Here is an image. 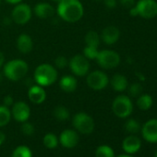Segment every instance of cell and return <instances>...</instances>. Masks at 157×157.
Masks as SVG:
<instances>
[{
    "mask_svg": "<svg viewBox=\"0 0 157 157\" xmlns=\"http://www.w3.org/2000/svg\"><path fill=\"white\" fill-rule=\"evenodd\" d=\"M58 2L56 12L63 21L72 23L83 17L84 9L80 0H60Z\"/></svg>",
    "mask_w": 157,
    "mask_h": 157,
    "instance_id": "6da1fadb",
    "label": "cell"
},
{
    "mask_svg": "<svg viewBox=\"0 0 157 157\" xmlns=\"http://www.w3.org/2000/svg\"><path fill=\"white\" fill-rule=\"evenodd\" d=\"M57 80V71L50 64H42L34 71V81L42 86L47 87L54 84Z\"/></svg>",
    "mask_w": 157,
    "mask_h": 157,
    "instance_id": "7a4b0ae2",
    "label": "cell"
},
{
    "mask_svg": "<svg viewBox=\"0 0 157 157\" xmlns=\"http://www.w3.org/2000/svg\"><path fill=\"white\" fill-rule=\"evenodd\" d=\"M29 70L28 64L22 59H12L4 67V76L9 80L18 82L23 78Z\"/></svg>",
    "mask_w": 157,
    "mask_h": 157,
    "instance_id": "3957f363",
    "label": "cell"
},
{
    "mask_svg": "<svg viewBox=\"0 0 157 157\" xmlns=\"http://www.w3.org/2000/svg\"><path fill=\"white\" fill-rule=\"evenodd\" d=\"M72 125L77 132L84 135L91 134L94 130V118L85 112H78L72 118Z\"/></svg>",
    "mask_w": 157,
    "mask_h": 157,
    "instance_id": "277c9868",
    "label": "cell"
},
{
    "mask_svg": "<svg viewBox=\"0 0 157 157\" xmlns=\"http://www.w3.org/2000/svg\"><path fill=\"white\" fill-rule=\"evenodd\" d=\"M112 110L117 117L127 118L133 111L132 101L127 95H118L112 103Z\"/></svg>",
    "mask_w": 157,
    "mask_h": 157,
    "instance_id": "5b68a950",
    "label": "cell"
},
{
    "mask_svg": "<svg viewBox=\"0 0 157 157\" xmlns=\"http://www.w3.org/2000/svg\"><path fill=\"white\" fill-rule=\"evenodd\" d=\"M96 61L100 67L105 69H112L117 67L120 63V56L113 50H102L98 52Z\"/></svg>",
    "mask_w": 157,
    "mask_h": 157,
    "instance_id": "8992f818",
    "label": "cell"
},
{
    "mask_svg": "<svg viewBox=\"0 0 157 157\" xmlns=\"http://www.w3.org/2000/svg\"><path fill=\"white\" fill-rule=\"evenodd\" d=\"M138 16L151 20L157 16V2L155 0H139L134 6Z\"/></svg>",
    "mask_w": 157,
    "mask_h": 157,
    "instance_id": "52a82bcc",
    "label": "cell"
},
{
    "mask_svg": "<svg viewBox=\"0 0 157 157\" xmlns=\"http://www.w3.org/2000/svg\"><path fill=\"white\" fill-rule=\"evenodd\" d=\"M87 75V85L94 91H102L109 83V78L107 75L101 70H95Z\"/></svg>",
    "mask_w": 157,
    "mask_h": 157,
    "instance_id": "ba28073f",
    "label": "cell"
},
{
    "mask_svg": "<svg viewBox=\"0 0 157 157\" xmlns=\"http://www.w3.org/2000/svg\"><path fill=\"white\" fill-rule=\"evenodd\" d=\"M69 67L76 76L82 77L88 74L90 70V62L82 55H76L69 60Z\"/></svg>",
    "mask_w": 157,
    "mask_h": 157,
    "instance_id": "9c48e42d",
    "label": "cell"
},
{
    "mask_svg": "<svg viewBox=\"0 0 157 157\" xmlns=\"http://www.w3.org/2000/svg\"><path fill=\"white\" fill-rule=\"evenodd\" d=\"M11 18L14 22L19 25H24L32 19V10L29 5L19 3L12 10Z\"/></svg>",
    "mask_w": 157,
    "mask_h": 157,
    "instance_id": "30bf717a",
    "label": "cell"
},
{
    "mask_svg": "<svg viewBox=\"0 0 157 157\" xmlns=\"http://www.w3.org/2000/svg\"><path fill=\"white\" fill-rule=\"evenodd\" d=\"M30 116H31V108L28 104L22 101L13 104L12 110H11V117L16 121L23 123L25 121H28Z\"/></svg>",
    "mask_w": 157,
    "mask_h": 157,
    "instance_id": "8fae6325",
    "label": "cell"
},
{
    "mask_svg": "<svg viewBox=\"0 0 157 157\" xmlns=\"http://www.w3.org/2000/svg\"><path fill=\"white\" fill-rule=\"evenodd\" d=\"M143 139L151 143H157V119L152 118L146 121L140 128Z\"/></svg>",
    "mask_w": 157,
    "mask_h": 157,
    "instance_id": "7c38bea8",
    "label": "cell"
},
{
    "mask_svg": "<svg viewBox=\"0 0 157 157\" xmlns=\"http://www.w3.org/2000/svg\"><path fill=\"white\" fill-rule=\"evenodd\" d=\"M60 144L67 149H72L76 147L80 141V136L74 129H65L61 132L59 138Z\"/></svg>",
    "mask_w": 157,
    "mask_h": 157,
    "instance_id": "4fadbf2b",
    "label": "cell"
},
{
    "mask_svg": "<svg viewBox=\"0 0 157 157\" xmlns=\"http://www.w3.org/2000/svg\"><path fill=\"white\" fill-rule=\"evenodd\" d=\"M140 147L141 140L134 134H130L129 136L126 137L122 141V149L128 154H135L140 151Z\"/></svg>",
    "mask_w": 157,
    "mask_h": 157,
    "instance_id": "5bb4252c",
    "label": "cell"
},
{
    "mask_svg": "<svg viewBox=\"0 0 157 157\" xmlns=\"http://www.w3.org/2000/svg\"><path fill=\"white\" fill-rule=\"evenodd\" d=\"M120 37V32L116 26H107L102 32L101 38L103 42L108 45L116 44Z\"/></svg>",
    "mask_w": 157,
    "mask_h": 157,
    "instance_id": "9a60e30c",
    "label": "cell"
},
{
    "mask_svg": "<svg viewBox=\"0 0 157 157\" xmlns=\"http://www.w3.org/2000/svg\"><path fill=\"white\" fill-rule=\"evenodd\" d=\"M28 97L30 101L35 105L43 104L46 99V93L40 85H33L28 91Z\"/></svg>",
    "mask_w": 157,
    "mask_h": 157,
    "instance_id": "2e32d148",
    "label": "cell"
},
{
    "mask_svg": "<svg viewBox=\"0 0 157 157\" xmlns=\"http://www.w3.org/2000/svg\"><path fill=\"white\" fill-rule=\"evenodd\" d=\"M34 13L40 19H49L54 16L55 9L48 3H38L34 7Z\"/></svg>",
    "mask_w": 157,
    "mask_h": 157,
    "instance_id": "e0dca14e",
    "label": "cell"
},
{
    "mask_svg": "<svg viewBox=\"0 0 157 157\" xmlns=\"http://www.w3.org/2000/svg\"><path fill=\"white\" fill-rule=\"evenodd\" d=\"M17 47L22 54H28L33 50V42L29 34L22 33L17 39Z\"/></svg>",
    "mask_w": 157,
    "mask_h": 157,
    "instance_id": "ac0fdd59",
    "label": "cell"
},
{
    "mask_svg": "<svg viewBox=\"0 0 157 157\" xmlns=\"http://www.w3.org/2000/svg\"><path fill=\"white\" fill-rule=\"evenodd\" d=\"M110 84H111L112 88L116 92H118V93H122V92L126 91L128 86L127 78L124 75L119 74V73L115 74L112 77L111 81H110Z\"/></svg>",
    "mask_w": 157,
    "mask_h": 157,
    "instance_id": "d6986e66",
    "label": "cell"
},
{
    "mask_svg": "<svg viewBox=\"0 0 157 157\" xmlns=\"http://www.w3.org/2000/svg\"><path fill=\"white\" fill-rule=\"evenodd\" d=\"M78 86L77 80L71 75L63 76L59 81V87L65 93H73Z\"/></svg>",
    "mask_w": 157,
    "mask_h": 157,
    "instance_id": "ffe728a7",
    "label": "cell"
},
{
    "mask_svg": "<svg viewBox=\"0 0 157 157\" xmlns=\"http://www.w3.org/2000/svg\"><path fill=\"white\" fill-rule=\"evenodd\" d=\"M152 97L148 94H141L140 96H138V99H137V106L142 110V111H146V110H149L151 105H152Z\"/></svg>",
    "mask_w": 157,
    "mask_h": 157,
    "instance_id": "44dd1931",
    "label": "cell"
},
{
    "mask_svg": "<svg viewBox=\"0 0 157 157\" xmlns=\"http://www.w3.org/2000/svg\"><path fill=\"white\" fill-rule=\"evenodd\" d=\"M100 41H101L100 35L94 31H89L85 35V43H86V45L88 46L98 48L100 44Z\"/></svg>",
    "mask_w": 157,
    "mask_h": 157,
    "instance_id": "7402d4cb",
    "label": "cell"
},
{
    "mask_svg": "<svg viewBox=\"0 0 157 157\" xmlns=\"http://www.w3.org/2000/svg\"><path fill=\"white\" fill-rule=\"evenodd\" d=\"M54 117L58 121H66L69 118V111L67 107L63 105H57L54 109Z\"/></svg>",
    "mask_w": 157,
    "mask_h": 157,
    "instance_id": "603a6c76",
    "label": "cell"
},
{
    "mask_svg": "<svg viewBox=\"0 0 157 157\" xmlns=\"http://www.w3.org/2000/svg\"><path fill=\"white\" fill-rule=\"evenodd\" d=\"M11 111L5 105H0V128L7 126L11 119Z\"/></svg>",
    "mask_w": 157,
    "mask_h": 157,
    "instance_id": "cb8c5ba5",
    "label": "cell"
},
{
    "mask_svg": "<svg viewBox=\"0 0 157 157\" xmlns=\"http://www.w3.org/2000/svg\"><path fill=\"white\" fill-rule=\"evenodd\" d=\"M95 157H116L114 150L108 145H100L95 150Z\"/></svg>",
    "mask_w": 157,
    "mask_h": 157,
    "instance_id": "d4e9b609",
    "label": "cell"
},
{
    "mask_svg": "<svg viewBox=\"0 0 157 157\" xmlns=\"http://www.w3.org/2000/svg\"><path fill=\"white\" fill-rule=\"evenodd\" d=\"M43 143L48 149H55V148H56L58 146L59 140L55 134L47 133V134L44 135V137L43 139Z\"/></svg>",
    "mask_w": 157,
    "mask_h": 157,
    "instance_id": "484cf974",
    "label": "cell"
},
{
    "mask_svg": "<svg viewBox=\"0 0 157 157\" xmlns=\"http://www.w3.org/2000/svg\"><path fill=\"white\" fill-rule=\"evenodd\" d=\"M11 157H33V151L28 146L20 145L14 149Z\"/></svg>",
    "mask_w": 157,
    "mask_h": 157,
    "instance_id": "4316f807",
    "label": "cell"
},
{
    "mask_svg": "<svg viewBox=\"0 0 157 157\" xmlns=\"http://www.w3.org/2000/svg\"><path fill=\"white\" fill-rule=\"evenodd\" d=\"M140 123L134 118H128L125 123V129L129 134H136L140 130Z\"/></svg>",
    "mask_w": 157,
    "mask_h": 157,
    "instance_id": "83f0119b",
    "label": "cell"
},
{
    "mask_svg": "<svg viewBox=\"0 0 157 157\" xmlns=\"http://www.w3.org/2000/svg\"><path fill=\"white\" fill-rule=\"evenodd\" d=\"M142 85L140 82H135L132 83L130 86H128V94L131 97H138L142 93Z\"/></svg>",
    "mask_w": 157,
    "mask_h": 157,
    "instance_id": "f1b7e54d",
    "label": "cell"
},
{
    "mask_svg": "<svg viewBox=\"0 0 157 157\" xmlns=\"http://www.w3.org/2000/svg\"><path fill=\"white\" fill-rule=\"evenodd\" d=\"M98 52L99 51L97 47H93V46H88V45H86L83 50L84 56L87 59H95L98 55Z\"/></svg>",
    "mask_w": 157,
    "mask_h": 157,
    "instance_id": "f546056e",
    "label": "cell"
},
{
    "mask_svg": "<svg viewBox=\"0 0 157 157\" xmlns=\"http://www.w3.org/2000/svg\"><path fill=\"white\" fill-rule=\"evenodd\" d=\"M21 130L26 136H33L34 134L35 128H34V126L32 123H30L28 121H25V122L22 123V125L21 127Z\"/></svg>",
    "mask_w": 157,
    "mask_h": 157,
    "instance_id": "4dcf8cb0",
    "label": "cell"
},
{
    "mask_svg": "<svg viewBox=\"0 0 157 157\" xmlns=\"http://www.w3.org/2000/svg\"><path fill=\"white\" fill-rule=\"evenodd\" d=\"M55 64H56V67L62 69V68H65V67L67 66L68 62H67V59L65 56H57V57L56 58Z\"/></svg>",
    "mask_w": 157,
    "mask_h": 157,
    "instance_id": "1f68e13d",
    "label": "cell"
},
{
    "mask_svg": "<svg viewBox=\"0 0 157 157\" xmlns=\"http://www.w3.org/2000/svg\"><path fill=\"white\" fill-rule=\"evenodd\" d=\"M119 3L126 9H131L135 6V0H119Z\"/></svg>",
    "mask_w": 157,
    "mask_h": 157,
    "instance_id": "d6a6232c",
    "label": "cell"
},
{
    "mask_svg": "<svg viewBox=\"0 0 157 157\" xmlns=\"http://www.w3.org/2000/svg\"><path fill=\"white\" fill-rule=\"evenodd\" d=\"M3 105L7 106V107H10V106H12L13 104H14V99L11 95H7L5 96L4 100H3Z\"/></svg>",
    "mask_w": 157,
    "mask_h": 157,
    "instance_id": "836d02e7",
    "label": "cell"
},
{
    "mask_svg": "<svg viewBox=\"0 0 157 157\" xmlns=\"http://www.w3.org/2000/svg\"><path fill=\"white\" fill-rule=\"evenodd\" d=\"M104 4L107 9L112 10L117 7V0H104Z\"/></svg>",
    "mask_w": 157,
    "mask_h": 157,
    "instance_id": "e575fe53",
    "label": "cell"
},
{
    "mask_svg": "<svg viewBox=\"0 0 157 157\" xmlns=\"http://www.w3.org/2000/svg\"><path fill=\"white\" fill-rule=\"evenodd\" d=\"M6 140V135L3 131L0 130V146H1Z\"/></svg>",
    "mask_w": 157,
    "mask_h": 157,
    "instance_id": "d590c367",
    "label": "cell"
},
{
    "mask_svg": "<svg viewBox=\"0 0 157 157\" xmlns=\"http://www.w3.org/2000/svg\"><path fill=\"white\" fill-rule=\"evenodd\" d=\"M4 62H5V56L2 52H0V67L3 66Z\"/></svg>",
    "mask_w": 157,
    "mask_h": 157,
    "instance_id": "8d00e7d4",
    "label": "cell"
},
{
    "mask_svg": "<svg viewBox=\"0 0 157 157\" xmlns=\"http://www.w3.org/2000/svg\"><path fill=\"white\" fill-rule=\"evenodd\" d=\"M136 76H137V78H139V80H140V81H141V82L145 81V77L143 76V74H142V73H140V72H137V73H136Z\"/></svg>",
    "mask_w": 157,
    "mask_h": 157,
    "instance_id": "74e56055",
    "label": "cell"
},
{
    "mask_svg": "<svg viewBox=\"0 0 157 157\" xmlns=\"http://www.w3.org/2000/svg\"><path fill=\"white\" fill-rule=\"evenodd\" d=\"M6 1L10 4H19L22 1V0H6Z\"/></svg>",
    "mask_w": 157,
    "mask_h": 157,
    "instance_id": "f35d334b",
    "label": "cell"
},
{
    "mask_svg": "<svg viewBox=\"0 0 157 157\" xmlns=\"http://www.w3.org/2000/svg\"><path fill=\"white\" fill-rule=\"evenodd\" d=\"M117 157H133L131 154H128V153H125V154H120Z\"/></svg>",
    "mask_w": 157,
    "mask_h": 157,
    "instance_id": "ab89813d",
    "label": "cell"
},
{
    "mask_svg": "<svg viewBox=\"0 0 157 157\" xmlns=\"http://www.w3.org/2000/svg\"><path fill=\"white\" fill-rule=\"evenodd\" d=\"M2 82H3V74L0 72V84L2 83Z\"/></svg>",
    "mask_w": 157,
    "mask_h": 157,
    "instance_id": "60d3db41",
    "label": "cell"
},
{
    "mask_svg": "<svg viewBox=\"0 0 157 157\" xmlns=\"http://www.w3.org/2000/svg\"><path fill=\"white\" fill-rule=\"evenodd\" d=\"M154 157H157V151H156L155 153H154Z\"/></svg>",
    "mask_w": 157,
    "mask_h": 157,
    "instance_id": "b9f144b4",
    "label": "cell"
},
{
    "mask_svg": "<svg viewBox=\"0 0 157 157\" xmlns=\"http://www.w3.org/2000/svg\"><path fill=\"white\" fill-rule=\"evenodd\" d=\"M54 1H60V0H54Z\"/></svg>",
    "mask_w": 157,
    "mask_h": 157,
    "instance_id": "7bdbcfd3",
    "label": "cell"
},
{
    "mask_svg": "<svg viewBox=\"0 0 157 157\" xmlns=\"http://www.w3.org/2000/svg\"><path fill=\"white\" fill-rule=\"evenodd\" d=\"M0 4H1V0H0Z\"/></svg>",
    "mask_w": 157,
    "mask_h": 157,
    "instance_id": "ee69618b",
    "label": "cell"
}]
</instances>
